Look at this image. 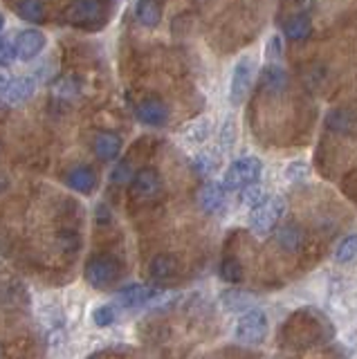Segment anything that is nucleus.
I'll return each instance as SVG.
<instances>
[{"mask_svg":"<svg viewBox=\"0 0 357 359\" xmlns=\"http://www.w3.org/2000/svg\"><path fill=\"white\" fill-rule=\"evenodd\" d=\"M220 146L222 149H231L234 146V123L231 121H227L225 126H222V130H220Z\"/></svg>","mask_w":357,"mask_h":359,"instance_id":"c85d7f7f","label":"nucleus"},{"mask_svg":"<svg viewBox=\"0 0 357 359\" xmlns=\"http://www.w3.org/2000/svg\"><path fill=\"white\" fill-rule=\"evenodd\" d=\"M218 164H220V160L214 155V153H198L196 157H194V168L198 173H203V175H209V173H214L216 168H218Z\"/></svg>","mask_w":357,"mask_h":359,"instance_id":"5701e85b","label":"nucleus"},{"mask_svg":"<svg viewBox=\"0 0 357 359\" xmlns=\"http://www.w3.org/2000/svg\"><path fill=\"white\" fill-rule=\"evenodd\" d=\"M209 133H211V119L203 117V119H196V121L189 123V126L182 130V137L191 144H200L209 137Z\"/></svg>","mask_w":357,"mask_h":359,"instance_id":"aec40b11","label":"nucleus"},{"mask_svg":"<svg viewBox=\"0 0 357 359\" xmlns=\"http://www.w3.org/2000/svg\"><path fill=\"white\" fill-rule=\"evenodd\" d=\"M304 243V231H301L297 224H285V227L278 229V245L285 247V250L295 252Z\"/></svg>","mask_w":357,"mask_h":359,"instance_id":"412c9836","label":"nucleus"},{"mask_svg":"<svg viewBox=\"0 0 357 359\" xmlns=\"http://www.w3.org/2000/svg\"><path fill=\"white\" fill-rule=\"evenodd\" d=\"M83 276L88 283L97 290L108 287L110 283H115L119 278V263L110 256H95L88 261V265L83 269Z\"/></svg>","mask_w":357,"mask_h":359,"instance_id":"20e7f679","label":"nucleus"},{"mask_svg":"<svg viewBox=\"0 0 357 359\" xmlns=\"http://www.w3.org/2000/svg\"><path fill=\"white\" fill-rule=\"evenodd\" d=\"M267 337V317L261 310H248L236 323V339L248 346H259Z\"/></svg>","mask_w":357,"mask_h":359,"instance_id":"7ed1b4c3","label":"nucleus"},{"mask_svg":"<svg viewBox=\"0 0 357 359\" xmlns=\"http://www.w3.org/2000/svg\"><path fill=\"white\" fill-rule=\"evenodd\" d=\"M72 83H74L72 79H63L61 88H57V95H65V93H68V95H76V93H79V86H72Z\"/></svg>","mask_w":357,"mask_h":359,"instance_id":"7c9ffc66","label":"nucleus"},{"mask_svg":"<svg viewBox=\"0 0 357 359\" xmlns=\"http://www.w3.org/2000/svg\"><path fill=\"white\" fill-rule=\"evenodd\" d=\"M225 187L218 184V182H207L203 189H200L198 194V202L200 207H203V211L207 213H216L220 211L222 207H225Z\"/></svg>","mask_w":357,"mask_h":359,"instance_id":"ddd939ff","label":"nucleus"},{"mask_svg":"<svg viewBox=\"0 0 357 359\" xmlns=\"http://www.w3.org/2000/svg\"><path fill=\"white\" fill-rule=\"evenodd\" d=\"M135 16L142 27H158L162 20V5L158 0H137Z\"/></svg>","mask_w":357,"mask_h":359,"instance_id":"f3484780","label":"nucleus"},{"mask_svg":"<svg viewBox=\"0 0 357 359\" xmlns=\"http://www.w3.org/2000/svg\"><path fill=\"white\" fill-rule=\"evenodd\" d=\"M14 83V76L12 74H9V70H7V67L5 65H0V93H7V90H9V86H12Z\"/></svg>","mask_w":357,"mask_h":359,"instance_id":"c756f323","label":"nucleus"},{"mask_svg":"<svg viewBox=\"0 0 357 359\" xmlns=\"http://www.w3.org/2000/svg\"><path fill=\"white\" fill-rule=\"evenodd\" d=\"M16 14L29 22H39L46 16V0H16Z\"/></svg>","mask_w":357,"mask_h":359,"instance_id":"6ab92c4d","label":"nucleus"},{"mask_svg":"<svg viewBox=\"0 0 357 359\" xmlns=\"http://www.w3.org/2000/svg\"><path fill=\"white\" fill-rule=\"evenodd\" d=\"M18 59L16 56V48H14V41L9 39H0V65H12Z\"/></svg>","mask_w":357,"mask_h":359,"instance_id":"cd10ccee","label":"nucleus"},{"mask_svg":"<svg viewBox=\"0 0 357 359\" xmlns=\"http://www.w3.org/2000/svg\"><path fill=\"white\" fill-rule=\"evenodd\" d=\"M99 18H102L99 0H72L65 9V20L74 27H93Z\"/></svg>","mask_w":357,"mask_h":359,"instance_id":"423d86ee","label":"nucleus"},{"mask_svg":"<svg viewBox=\"0 0 357 359\" xmlns=\"http://www.w3.org/2000/svg\"><path fill=\"white\" fill-rule=\"evenodd\" d=\"M115 319H117V312L113 306H99L93 312V323L97 328H108V325H113Z\"/></svg>","mask_w":357,"mask_h":359,"instance_id":"393cba45","label":"nucleus"},{"mask_svg":"<svg viewBox=\"0 0 357 359\" xmlns=\"http://www.w3.org/2000/svg\"><path fill=\"white\" fill-rule=\"evenodd\" d=\"M162 194V177L155 168L147 166L133 175V196L140 200H153Z\"/></svg>","mask_w":357,"mask_h":359,"instance_id":"0eeeda50","label":"nucleus"},{"mask_svg":"<svg viewBox=\"0 0 357 359\" xmlns=\"http://www.w3.org/2000/svg\"><path fill=\"white\" fill-rule=\"evenodd\" d=\"M14 48H16V56L23 61H32L43 52L46 48V34L29 27L16 34V41H14Z\"/></svg>","mask_w":357,"mask_h":359,"instance_id":"6e6552de","label":"nucleus"},{"mask_svg":"<svg viewBox=\"0 0 357 359\" xmlns=\"http://www.w3.org/2000/svg\"><path fill=\"white\" fill-rule=\"evenodd\" d=\"M130 175H133V166L128 160H121L115 168L113 173H110V182L115 184H124V182H130Z\"/></svg>","mask_w":357,"mask_h":359,"instance_id":"bb28decb","label":"nucleus"},{"mask_svg":"<svg viewBox=\"0 0 357 359\" xmlns=\"http://www.w3.org/2000/svg\"><path fill=\"white\" fill-rule=\"evenodd\" d=\"M155 297H158V290L151 287V285H142V283L126 285L124 290H119V294H117L119 303L126 308H142Z\"/></svg>","mask_w":357,"mask_h":359,"instance_id":"9d476101","label":"nucleus"},{"mask_svg":"<svg viewBox=\"0 0 357 359\" xmlns=\"http://www.w3.org/2000/svg\"><path fill=\"white\" fill-rule=\"evenodd\" d=\"M36 90V79L34 76H23V79H14V83L9 86V90L5 93V99L9 101L12 106H18L27 101Z\"/></svg>","mask_w":357,"mask_h":359,"instance_id":"dca6fc26","label":"nucleus"},{"mask_svg":"<svg viewBox=\"0 0 357 359\" xmlns=\"http://www.w3.org/2000/svg\"><path fill=\"white\" fill-rule=\"evenodd\" d=\"M135 115L142 123H147V126H164V123L169 121V108H166L162 99L147 97L137 104Z\"/></svg>","mask_w":357,"mask_h":359,"instance_id":"1a4fd4ad","label":"nucleus"},{"mask_svg":"<svg viewBox=\"0 0 357 359\" xmlns=\"http://www.w3.org/2000/svg\"><path fill=\"white\" fill-rule=\"evenodd\" d=\"M243 194H241V200L245 202V205H250V207H256V205H261V202L265 200V191L259 187V184H250V187H245L241 189Z\"/></svg>","mask_w":357,"mask_h":359,"instance_id":"a878e982","label":"nucleus"},{"mask_svg":"<svg viewBox=\"0 0 357 359\" xmlns=\"http://www.w3.org/2000/svg\"><path fill=\"white\" fill-rule=\"evenodd\" d=\"M3 27H5V18H3V14H0V32H3Z\"/></svg>","mask_w":357,"mask_h":359,"instance_id":"2f4dec72","label":"nucleus"},{"mask_svg":"<svg viewBox=\"0 0 357 359\" xmlns=\"http://www.w3.org/2000/svg\"><path fill=\"white\" fill-rule=\"evenodd\" d=\"M261 86L265 93L270 95H281L288 88V72L278 65H265L261 72Z\"/></svg>","mask_w":357,"mask_h":359,"instance_id":"2eb2a0df","label":"nucleus"},{"mask_svg":"<svg viewBox=\"0 0 357 359\" xmlns=\"http://www.w3.org/2000/svg\"><path fill=\"white\" fill-rule=\"evenodd\" d=\"M177 274V261L171 254H158L151 261V276L155 280H166Z\"/></svg>","mask_w":357,"mask_h":359,"instance_id":"a211bd4d","label":"nucleus"},{"mask_svg":"<svg viewBox=\"0 0 357 359\" xmlns=\"http://www.w3.org/2000/svg\"><path fill=\"white\" fill-rule=\"evenodd\" d=\"M252 76H254V61L250 59V56H243V59L234 65L231 83H229V101L234 106H241L245 95L250 93Z\"/></svg>","mask_w":357,"mask_h":359,"instance_id":"39448f33","label":"nucleus"},{"mask_svg":"<svg viewBox=\"0 0 357 359\" xmlns=\"http://www.w3.org/2000/svg\"><path fill=\"white\" fill-rule=\"evenodd\" d=\"M65 184H68L76 194H90L97 187V173L90 166H74L65 173Z\"/></svg>","mask_w":357,"mask_h":359,"instance_id":"9b49d317","label":"nucleus"},{"mask_svg":"<svg viewBox=\"0 0 357 359\" xmlns=\"http://www.w3.org/2000/svg\"><path fill=\"white\" fill-rule=\"evenodd\" d=\"M220 276L227 280V283H238L243 278V267L236 258H227V261H222L220 265Z\"/></svg>","mask_w":357,"mask_h":359,"instance_id":"b1692460","label":"nucleus"},{"mask_svg":"<svg viewBox=\"0 0 357 359\" xmlns=\"http://www.w3.org/2000/svg\"><path fill=\"white\" fill-rule=\"evenodd\" d=\"M283 34L290 41H306L312 36V20L306 11H297L295 16L285 18L283 22Z\"/></svg>","mask_w":357,"mask_h":359,"instance_id":"4468645a","label":"nucleus"},{"mask_svg":"<svg viewBox=\"0 0 357 359\" xmlns=\"http://www.w3.org/2000/svg\"><path fill=\"white\" fill-rule=\"evenodd\" d=\"M121 153V140L119 135L110 133V130H102L95 135V155L99 157V160L104 162H113L117 160Z\"/></svg>","mask_w":357,"mask_h":359,"instance_id":"f8f14e48","label":"nucleus"},{"mask_svg":"<svg viewBox=\"0 0 357 359\" xmlns=\"http://www.w3.org/2000/svg\"><path fill=\"white\" fill-rule=\"evenodd\" d=\"M261 173H263V162L259 160V157H254V155L238 157V160H234L225 171L222 187H225L227 191H241L245 187L259 182Z\"/></svg>","mask_w":357,"mask_h":359,"instance_id":"f257e3e1","label":"nucleus"},{"mask_svg":"<svg viewBox=\"0 0 357 359\" xmlns=\"http://www.w3.org/2000/svg\"><path fill=\"white\" fill-rule=\"evenodd\" d=\"M355 256H357V233H351L339 243L337 252H335V258H337V263H349Z\"/></svg>","mask_w":357,"mask_h":359,"instance_id":"4be33fe9","label":"nucleus"},{"mask_svg":"<svg viewBox=\"0 0 357 359\" xmlns=\"http://www.w3.org/2000/svg\"><path fill=\"white\" fill-rule=\"evenodd\" d=\"M283 211H285V200L281 196L265 198L261 205L252 207V213H250L252 231L259 236H267L278 224V220H281Z\"/></svg>","mask_w":357,"mask_h":359,"instance_id":"f03ea898","label":"nucleus"}]
</instances>
